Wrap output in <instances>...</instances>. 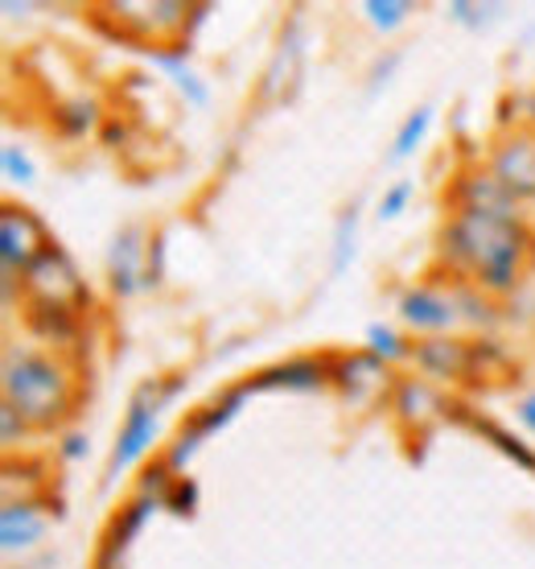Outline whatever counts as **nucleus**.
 Returning <instances> with one entry per match:
<instances>
[{
  "mask_svg": "<svg viewBox=\"0 0 535 569\" xmlns=\"http://www.w3.org/2000/svg\"><path fill=\"white\" fill-rule=\"evenodd\" d=\"M535 236L523 219H498V214L453 211L441 231V257L453 272H462L482 293L503 298L519 277L532 269Z\"/></svg>",
  "mask_w": 535,
  "mask_h": 569,
  "instance_id": "nucleus-1",
  "label": "nucleus"
},
{
  "mask_svg": "<svg viewBox=\"0 0 535 569\" xmlns=\"http://www.w3.org/2000/svg\"><path fill=\"white\" fill-rule=\"evenodd\" d=\"M71 371L46 351H9L4 356V405L26 417L29 429H54L71 413Z\"/></svg>",
  "mask_w": 535,
  "mask_h": 569,
  "instance_id": "nucleus-2",
  "label": "nucleus"
},
{
  "mask_svg": "<svg viewBox=\"0 0 535 569\" xmlns=\"http://www.w3.org/2000/svg\"><path fill=\"white\" fill-rule=\"evenodd\" d=\"M178 388H182V380H149V385L137 388V397H132V405H128L124 429L115 433L112 458H108V483L120 479L132 462H141V455L153 446L157 417H161V409L178 397Z\"/></svg>",
  "mask_w": 535,
  "mask_h": 569,
  "instance_id": "nucleus-3",
  "label": "nucleus"
},
{
  "mask_svg": "<svg viewBox=\"0 0 535 569\" xmlns=\"http://www.w3.org/2000/svg\"><path fill=\"white\" fill-rule=\"evenodd\" d=\"M21 284H26L29 306H33V310H42V313L74 318V313L91 301L83 277H79V269H74V260L67 257L62 248H46L42 257L26 269Z\"/></svg>",
  "mask_w": 535,
  "mask_h": 569,
  "instance_id": "nucleus-4",
  "label": "nucleus"
},
{
  "mask_svg": "<svg viewBox=\"0 0 535 569\" xmlns=\"http://www.w3.org/2000/svg\"><path fill=\"white\" fill-rule=\"evenodd\" d=\"M46 248H54L50 236H46V223L29 207H17V202H4L0 211V257H4V277L17 272L26 277V269L42 257Z\"/></svg>",
  "mask_w": 535,
  "mask_h": 569,
  "instance_id": "nucleus-5",
  "label": "nucleus"
},
{
  "mask_svg": "<svg viewBox=\"0 0 535 569\" xmlns=\"http://www.w3.org/2000/svg\"><path fill=\"white\" fill-rule=\"evenodd\" d=\"M453 207H457V211L498 214V219H519V199L494 178L491 166H486V170L457 173V182H453Z\"/></svg>",
  "mask_w": 535,
  "mask_h": 569,
  "instance_id": "nucleus-6",
  "label": "nucleus"
},
{
  "mask_svg": "<svg viewBox=\"0 0 535 569\" xmlns=\"http://www.w3.org/2000/svg\"><path fill=\"white\" fill-rule=\"evenodd\" d=\"M252 388L243 385V388H231L226 397H219L214 405H206L202 413L190 421V426H182V433L173 438V446H170V455H165V462H170L173 470H182L190 458H194V450L202 446V441L211 438L214 429H223L226 421H235V413H240V405H243V397H248Z\"/></svg>",
  "mask_w": 535,
  "mask_h": 569,
  "instance_id": "nucleus-7",
  "label": "nucleus"
},
{
  "mask_svg": "<svg viewBox=\"0 0 535 569\" xmlns=\"http://www.w3.org/2000/svg\"><path fill=\"white\" fill-rule=\"evenodd\" d=\"M491 173L515 199H535V132H511L494 144Z\"/></svg>",
  "mask_w": 535,
  "mask_h": 569,
  "instance_id": "nucleus-8",
  "label": "nucleus"
},
{
  "mask_svg": "<svg viewBox=\"0 0 535 569\" xmlns=\"http://www.w3.org/2000/svg\"><path fill=\"white\" fill-rule=\"evenodd\" d=\"M120 26L137 29V38H157V42H178L185 26V4L178 0H144V4H112Z\"/></svg>",
  "mask_w": 535,
  "mask_h": 569,
  "instance_id": "nucleus-9",
  "label": "nucleus"
},
{
  "mask_svg": "<svg viewBox=\"0 0 535 569\" xmlns=\"http://www.w3.org/2000/svg\"><path fill=\"white\" fill-rule=\"evenodd\" d=\"M400 313L412 330H428V335H445V330L462 318L457 313V301L445 289H433V284H421V289H408L400 298Z\"/></svg>",
  "mask_w": 535,
  "mask_h": 569,
  "instance_id": "nucleus-10",
  "label": "nucleus"
},
{
  "mask_svg": "<svg viewBox=\"0 0 535 569\" xmlns=\"http://www.w3.org/2000/svg\"><path fill=\"white\" fill-rule=\"evenodd\" d=\"M412 359L424 376L437 380H470V363H474V342H457L450 335H433L412 347Z\"/></svg>",
  "mask_w": 535,
  "mask_h": 569,
  "instance_id": "nucleus-11",
  "label": "nucleus"
},
{
  "mask_svg": "<svg viewBox=\"0 0 535 569\" xmlns=\"http://www.w3.org/2000/svg\"><path fill=\"white\" fill-rule=\"evenodd\" d=\"M141 240H144L141 228H124L112 243L108 277H112V289L120 293V298H128V293H137L141 284H149V277L141 272V260H144V243Z\"/></svg>",
  "mask_w": 535,
  "mask_h": 569,
  "instance_id": "nucleus-12",
  "label": "nucleus"
},
{
  "mask_svg": "<svg viewBox=\"0 0 535 569\" xmlns=\"http://www.w3.org/2000/svg\"><path fill=\"white\" fill-rule=\"evenodd\" d=\"M46 537V512L42 503H33V499H13V503H4V512H0V541L9 553L17 549H29V545H38Z\"/></svg>",
  "mask_w": 535,
  "mask_h": 569,
  "instance_id": "nucleus-13",
  "label": "nucleus"
},
{
  "mask_svg": "<svg viewBox=\"0 0 535 569\" xmlns=\"http://www.w3.org/2000/svg\"><path fill=\"white\" fill-rule=\"evenodd\" d=\"M330 385V363L325 359H284L276 368L260 371L248 388H293V392H313Z\"/></svg>",
  "mask_w": 535,
  "mask_h": 569,
  "instance_id": "nucleus-14",
  "label": "nucleus"
},
{
  "mask_svg": "<svg viewBox=\"0 0 535 569\" xmlns=\"http://www.w3.org/2000/svg\"><path fill=\"white\" fill-rule=\"evenodd\" d=\"M330 380L346 388L351 397H363V392H375V388L387 385V368L371 351H354V356H342L330 363Z\"/></svg>",
  "mask_w": 535,
  "mask_h": 569,
  "instance_id": "nucleus-15",
  "label": "nucleus"
},
{
  "mask_svg": "<svg viewBox=\"0 0 535 569\" xmlns=\"http://www.w3.org/2000/svg\"><path fill=\"white\" fill-rule=\"evenodd\" d=\"M395 413H400V421L424 429L428 421H437L445 413V400L433 388L416 385V380H400V388H395Z\"/></svg>",
  "mask_w": 535,
  "mask_h": 569,
  "instance_id": "nucleus-16",
  "label": "nucleus"
},
{
  "mask_svg": "<svg viewBox=\"0 0 535 569\" xmlns=\"http://www.w3.org/2000/svg\"><path fill=\"white\" fill-rule=\"evenodd\" d=\"M153 62H157V67H161L165 74H170L173 87L182 91L190 108H206V103H211V87L202 83V79H198V74L190 71V67H185L182 50H153Z\"/></svg>",
  "mask_w": 535,
  "mask_h": 569,
  "instance_id": "nucleus-17",
  "label": "nucleus"
},
{
  "mask_svg": "<svg viewBox=\"0 0 535 569\" xmlns=\"http://www.w3.org/2000/svg\"><path fill=\"white\" fill-rule=\"evenodd\" d=\"M428 124H433V108H416V112L400 124V132H395V141H392V153H387V161H404V157H412L416 149H421L424 141V132H428Z\"/></svg>",
  "mask_w": 535,
  "mask_h": 569,
  "instance_id": "nucleus-18",
  "label": "nucleus"
},
{
  "mask_svg": "<svg viewBox=\"0 0 535 569\" xmlns=\"http://www.w3.org/2000/svg\"><path fill=\"white\" fill-rule=\"evenodd\" d=\"M486 376H494V385H503V380H511L515 376V368H511V359L494 347V342H474V363H470V380L474 385H482Z\"/></svg>",
  "mask_w": 535,
  "mask_h": 569,
  "instance_id": "nucleus-19",
  "label": "nucleus"
},
{
  "mask_svg": "<svg viewBox=\"0 0 535 569\" xmlns=\"http://www.w3.org/2000/svg\"><path fill=\"white\" fill-rule=\"evenodd\" d=\"M453 301H457V313H462L465 322H474V327H491L494 318H498L491 293H482L478 284H457V289H453Z\"/></svg>",
  "mask_w": 535,
  "mask_h": 569,
  "instance_id": "nucleus-20",
  "label": "nucleus"
},
{
  "mask_svg": "<svg viewBox=\"0 0 535 569\" xmlns=\"http://www.w3.org/2000/svg\"><path fill=\"white\" fill-rule=\"evenodd\" d=\"M366 351H371L375 359H383V363H387V359L412 356L408 342L400 339V335H395L392 327H380V322H375V327H366Z\"/></svg>",
  "mask_w": 535,
  "mask_h": 569,
  "instance_id": "nucleus-21",
  "label": "nucleus"
},
{
  "mask_svg": "<svg viewBox=\"0 0 535 569\" xmlns=\"http://www.w3.org/2000/svg\"><path fill=\"white\" fill-rule=\"evenodd\" d=\"M470 426L478 429L482 438H491L494 446H498V450H503V455H511V458H515V462H519V467L535 470V455H532V450H527V446H523V441H515V438H511V433H503V429H498V426H491V421H478V417H470Z\"/></svg>",
  "mask_w": 535,
  "mask_h": 569,
  "instance_id": "nucleus-22",
  "label": "nucleus"
},
{
  "mask_svg": "<svg viewBox=\"0 0 535 569\" xmlns=\"http://www.w3.org/2000/svg\"><path fill=\"white\" fill-rule=\"evenodd\" d=\"M363 9H366V17H371V21H375L380 29L404 26V21H408V13H412L408 0H366Z\"/></svg>",
  "mask_w": 535,
  "mask_h": 569,
  "instance_id": "nucleus-23",
  "label": "nucleus"
},
{
  "mask_svg": "<svg viewBox=\"0 0 535 569\" xmlns=\"http://www.w3.org/2000/svg\"><path fill=\"white\" fill-rule=\"evenodd\" d=\"M354 223H359V211H346L339 219V236H334V264H330V269H334V277H339L342 269H346V264H351V257H354Z\"/></svg>",
  "mask_w": 535,
  "mask_h": 569,
  "instance_id": "nucleus-24",
  "label": "nucleus"
},
{
  "mask_svg": "<svg viewBox=\"0 0 535 569\" xmlns=\"http://www.w3.org/2000/svg\"><path fill=\"white\" fill-rule=\"evenodd\" d=\"M0 166H4V178H13V182H33V161H29L17 144H4V149H0Z\"/></svg>",
  "mask_w": 535,
  "mask_h": 569,
  "instance_id": "nucleus-25",
  "label": "nucleus"
},
{
  "mask_svg": "<svg viewBox=\"0 0 535 569\" xmlns=\"http://www.w3.org/2000/svg\"><path fill=\"white\" fill-rule=\"evenodd\" d=\"M412 199V182H395L392 190H383V199H380V219H395V214L408 207Z\"/></svg>",
  "mask_w": 535,
  "mask_h": 569,
  "instance_id": "nucleus-26",
  "label": "nucleus"
},
{
  "mask_svg": "<svg viewBox=\"0 0 535 569\" xmlns=\"http://www.w3.org/2000/svg\"><path fill=\"white\" fill-rule=\"evenodd\" d=\"M0 433H4V446H17V441L29 433V421L17 413L13 405H4V409H0Z\"/></svg>",
  "mask_w": 535,
  "mask_h": 569,
  "instance_id": "nucleus-27",
  "label": "nucleus"
},
{
  "mask_svg": "<svg viewBox=\"0 0 535 569\" xmlns=\"http://www.w3.org/2000/svg\"><path fill=\"white\" fill-rule=\"evenodd\" d=\"M450 17H453V21H462V26H470V29H478L482 21H486V9H482V4H465V0H453Z\"/></svg>",
  "mask_w": 535,
  "mask_h": 569,
  "instance_id": "nucleus-28",
  "label": "nucleus"
},
{
  "mask_svg": "<svg viewBox=\"0 0 535 569\" xmlns=\"http://www.w3.org/2000/svg\"><path fill=\"white\" fill-rule=\"evenodd\" d=\"M58 450H62V458H83V450H87V438L83 433H67V438H62V446H58Z\"/></svg>",
  "mask_w": 535,
  "mask_h": 569,
  "instance_id": "nucleus-29",
  "label": "nucleus"
},
{
  "mask_svg": "<svg viewBox=\"0 0 535 569\" xmlns=\"http://www.w3.org/2000/svg\"><path fill=\"white\" fill-rule=\"evenodd\" d=\"M395 62H400V54H392L387 62H383V67H375V79H371V96H375V91H380V87L387 83V74L395 71Z\"/></svg>",
  "mask_w": 535,
  "mask_h": 569,
  "instance_id": "nucleus-30",
  "label": "nucleus"
},
{
  "mask_svg": "<svg viewBox=\"0 0 535 569\" xmlns=\"http://www.w3.org/2000/svg\"><path fill=\"white\" fill-rule=\"evenodd\" d=\"M519 421L535 433V397H527V400L519 405Z\"/></svg>",
  "mask_w": 535,
  "mask_h": 569,
  "instance_id": "nucleus-31",
  "label": "nucleus"
},
{
  "mask_svg": "<svg viewBox=\"0 0 535 569\" xmlns=\"http://www.w3.org/2000/svg\"><path fill=\"white\" fill-rule=\"evenodd\" d=\"M532 272H535V252H532Z\"/></svg>",
  "mask_w": 535,
  "mask_h": 569,
  "instance_id": "nucleus-32",
  "label": "nucleus"
}]
</instances>
